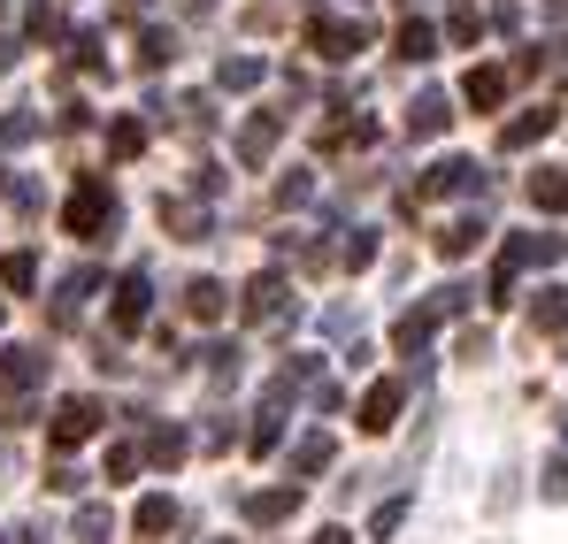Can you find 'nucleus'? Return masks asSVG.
<instances>
[{"mask_svg": "<svg viewBox=\"0 0 568 544\" xmlns=\"http://www.w3.org/2000/svg\"><path fill=\"white\" fill-rule=\"evenodd\" d=\"M108 223V192L100 184H78V199H70V230H100Z\"/></svg>", "mask_w": 568, "mask_h": 544, "instance_id": "f257e3e1", "label": "nucleus"}, {"mask_svg": "<svg viewBox=\"0 0 568 544\" xmlns=\"http://www.w3.org/2000/svg\"><path fill=\"white\" fill-rule=\"evenodd\" d=\"M93 422H100V407H85V399H78V407H62L54 438H62V445H78V438H93Z\"/></svg>", "mask_w": 568, "mask_h": 544, "instance_id": "f03ea898", "label": "nucleus"}, {"mask_svg": "<svg viewBox=\"0 0 568 544\" xmlns=\"http://www.w3.org/2000/svg\"><path fill=\"white\" fill-rule=\"evenodd\" d=\"M407 123H415V131H438V123H446V100H438V92H423V100H415V115H407Z\"/></svg>", "mask_w": 568, "mask_h": 544, "instance_id": "7ed1b4c3", "label": "nucleus"}, {"mask_svg": "<svg viewBox=\"0 0 568 544\" xmlns=\"http://www.w3.org/2000/svg\"><path fill=\"white\" fill-rule=\"evenodd\" d=\"M499 92H507V78H499V70H476V78H469V100H476V107H491Z\"/></svg>", "mask_w": 568, "mask_h": 544, "instance_id": "20e7f679", "label": "nucleus"}, {"mask_svg": "<svg viewBox=\"0 0 568 544\" xmlns=\"http://www.w3.org/2000/svg\"><path fill=\"white\" fill-rule=\"evenodd\" d=\"M399 47H407V62H423V54H430V23H407Z\"/></svg>", "mask_w": 568, "mask_h": 544, "instance_id": "39448f33", "label": "nucleus"}]
</instances>
